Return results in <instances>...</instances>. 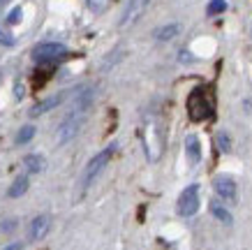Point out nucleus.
I'll return each instance as SVG.
<instances>
[{
  "label": "nucleus",
  "mask_w": 252,
  "mask_h": 250,
  "mask_svg": "<svg viewBox=\"0 0 252 250\" xmlns=\"http://www.w3.org/2000/svg\"><path fill=\"white\" fill-rule=\"evenodd\" d=\"M188 114L194 123L204 121L213 114V100H211V93L204 86H197L194 91L188 95Z\"/></svg>",
  "instance_id": "nucleus-1"
},
{
  "label": "nucleus",
  "mask_w": 252,
  "mask_h": 250,
  "mask_svg": "<svg viewBox=\"0 0 252 250\" xmlns=\"http://www.w3.org/2000/svg\"><path fill=\"white\" fill-rule=\"evenodd\" d=\"M114 158V146H109V148H104V151H99L95 158L86 165V169H84V176H81V192H84L88 185H91L95 179L99 176V172L104 169V167L109 165V160Z\"/></svg>",
  "instance_id": "nucleus-2"
},
{
  "label": "nucleus",
  "mask_w": 252,
  "mask_h": 250,
  "mask_svg": "<svg viewBox=\"0 0 252 250\" xmlns=\"http://www.w3.org/2000/svg\"><path fill=\"white\" fill-rule=\"evenodd\" d=\"M176 211L178 215H183V218H190L194 213L199 211V185H188V188L181 192V197H178V204H176Z\"/></svg>",
  "instance_id": "nucleus-3"
},
{
  "label": "nucleus",
  "mask_w": 252,
  "mask_h": 250,
  "mask_svg": "<svg viewBox=\"0 0 252 250\" xmlns=\"http://www.w3.org/2000/svg\"><path fill=\"white\" fill-rule=\"evenodd\" d=\"M67 53V49L58 42H44V44H37L32 49V58L39 63H49V61H58Z\"/></svg>",
  "instance_id": "nucleus-4"
},
{
  "label": "nucleus",
  "mask_w": 252,
  "mask_h": 250,
  "mask_svg": "<svg viewBox=\"0 0 252 250\" xmlns=\"http://www.w3.org/2000/svg\"><path fill=\"white\" fill-rule=\"evenodd\" d=\"M148 5H151V0H130V2L125 5V9H123L118 26H121V28H127V26H132V23H137Z\"/></svg>",
  "instance_id": "nucleus-5"
},
{
  "label": "nucleus",
  "mask_w": 252,
  "mask_h": 250,
  "mask_svg": "<svg viewBox=\"0 0 252 250\" xmlns=\"http://www.w3.org/2000/svg\"><path fill=\"white\" fill-rule=\"evenodd\" d=\"M213 190H215V195L222 199H227V202H236V195H238V185L236 181L231 179V176H215V181H213Z\"/></svg>",
  "instance_id": "nucleus-6"
},
{
  "label": "nucleus",
  "mask_w": 252,
  "mask_h": 250,
  "mask_svg": "<svg viewBox=\"0 0 252 250\" xmlns=\"http://www.w3.org/2000/svg\"><path fill=\"white\" fill-rule=\"evenodd\" d=\"M49 227H51V218L49 215H35L31 222V229H28V234H31V241H42L46 234H49Z\"/></svg>",
  "instance_id": "nucleus-7"
},
{
  "label": "nucleus",
  "mask_w": 252,
  "mask_h": 250,
  "mask_svg": "<svg viewBox=\"0 0 252 250\" xmlns=\"http://www.w3.org/2000/svg\"><path fill=\"white\" fill-rule=\"evenodd\" d=\"M185 155L190 160V165H199V160H201V144H199L197 135L185 137Z\"/></svg>",
  "instance_id": "nucleus-8"
},
{
  "label": "nucleus",
  "mask_w": 252,
  "mask_h": 250,
  "mask_svg": "<svg viewBox=\"0 0 252 250\" xmlns=\"http://www.w3.org/2000/svg\"><path fill=\"white\" fill-rule=\"evenodd\" d=\"M28 188H31V179H28V174H23V176H19L12 185H9V190H7V197L9 199H19V197H23L26 192H28Z\"/></svg>",
  "instance_id": "nucleus-9"
},
{
  "label": "nucleus",
  "mask_w": 252,
  "mask_h": 250,
  "mask_svg": "<svg viewBox=\"0 0 252 250\" xmlns=\"http://www.w3.org/2000/svg\"><path fill=\"white\" fill-rule=\"evenodd\" d=\"M65 100V95H51V98H46L44 102H39L37 107H32L31 109V116H42V114H46V111H51L54 107H58Z\"/></svg>",
  "instance_id": "nucleus-10"
},
{
  "label": "nucleus",
  "mask_w": 252,
  "mask_h": 250,
  "mask_svg": "<svg viewBox=\"0 0 252 250\" xmlns=\"http://www.w3.org/2000/svg\"><path fill=\"white\" fill-rule=\"evenodd\" d=\"M23 169H26L28 174H39V172L44 169V158L37 155V153L26 155V158H23Z\"/></svg>",
  "instance_id": "nucleus-11"
},
{
  "label": "nucleus",
  "mask_w": 252,
  "mask_h": 250,
  "mask_svg": "<svg viewBox=\"0 0 252 250\" xmlns=\"http://www.w3.org/2000/svg\"><path fill=\"white\" fill-rule=\"evenodd\" d=\"M178 33H181V26H178V23H167V26L158 28L153 35H155V39H158V42H169V39H174Z\"/></svg>",
  "instance_id": "nucleus-12"
},
{
  "label": "nucleus",
  "mask_w": 252,
  "mask_h": 250,
  "mask_svg": "<svg viewBox=\"0 0 252 250\" xmlns=\"http://www.w3.org/2000/svg\"><path fill=\"white\" fill-rule=\"evenodd\" d=\"M211 213H213L215 218L220 220V222H224V225H231V215L229 211L224 209V206H220L218 202H211Z\"/></svg>",
  "instance_id": "nucleus-13"
},
{
  "label": "nucleus",
  "mask_w": 252,
  "mask_h": 250,
  "mask_svg": "<svg viewBox=\"0 0 252 250\" xmlns=\"http://www.w3.org/2000/svg\"><path fill=\"white\" fill-rule=\"evenodd\" d=\"M32 137H35V128H32V125H23V128L19 130V135H16V144H28Z\"/></svg>",
  "instance_id": "nucleus-14"
},
{
  "label": "nucleus",
  "mask_w": 252,
  "mask_h": 250,
  "mask_svg": "<svg viewBox=\"0 0 252 250\" xmlns=\"http://www.w3.org/2000/svg\"><path fill=\"white\" fill-rule=\"evenodd\" d=\"M227 9V0H211L208 2V7H206V12L211 16H215V14H222Z\"/></svg>",
  "instance_id": "nucleus-15"
},
{
  "label": "nucleus",
  "mask_w": 252,
  "mask_h": 250,
  "mask_svg": "<svg viewBox=\"0 0 252 250\" xmlns=\"http://www.w3.org/2000/svg\"><path fill=\"white\" fill-rule=\"evenodd\" d=\"M107 5H109V0H88V7H91L93 12H102Z\"/></svg>",
  "instance_id": "nucleus-16"
},
{
  "label": "nucleus",
  "mask_w": 252,
  "mask_h": 250,
  "mask_svg": "<svg viewBox=\"0 0 252 250\" xmlns=\"http://www.w3.org/2000/svg\"><path fill=\"white\" fill-rule=\"evenodd\" d=\"M218 146H220V151H229V148H231L229 137L224 135V132H220V135H218Z\"/></svg>",
  "instance_id": "nucleus-17"
},
{
  "label": "nucleus",
  "mask_w": 252,
  "mask_h": 250,
  "mask_svg": "<svg viewBox=\"0 0 252 250\" xmlns=\"http://www.w3.org/2000/svg\"><path fill=\"white\" fill-rule=\"evenodd\" d=\"M0 44L12 46V44H14V35H9L7 31H2V28H0Z\"/></svg>",
  "instance_id": "nucleus-18"
},
{
  "label": "nucleus",
  "mask_w": 252,
  "mask_h": 250,
  "mask_svg": "<svg viewBox=\"0 0 252 250\" xmlns=\"http://www.w3.org/2000/svg\"><path fill=\"white\" fill-rule=\"evenodd\" d=\"M19 19H21V7H14V9H12V12L7 14V23H16Z\"/></svg>",
  "instance_id": "nucleus-19"
},
{
  "label": "nucleus",
  "mask_w": 252,
  "mask_h": 250,
  "mask_svg": "<svg viewBox=\"0 0 252 250\" xmlns=\"http://www.w3.org/2000/svg\"><path fill=\"white\" fill-rule=\"evenodd\" d=\"M2 250H23V243L19 241V243H12V246H5Z\"/></svg>",
  "instance_id": "nucleus-20"
}]
</instances>
